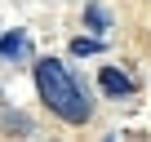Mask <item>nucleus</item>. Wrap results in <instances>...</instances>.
Masks as SVG:
<instances>
[{
	"label": "nucleus",
	"mask_w": 151,
	"mask_h": 142,
	"mask_svg": "<svg viewBox=\"0 0 151 142\" xmlns=\"http://www.w3.org/2000/svg\"><path fill=\"white\" fill-rule=\"evenodd\" d=\"M36 89H40V102L58 115V120H67V124H85L89 120V98H85V89L71 80V71L58 62V58H40L36 62Z\"/></svg>",
	"instance_id": "obj_1"
},
{
	"label": "nucleus",
	"mask_w": 151,
	"mask_h": 142,
	"mask_svg": "<svg viewBox=\"0 0 151 142\" xmlns=\"http://www.w3.org/2000/svg\"><path fill=\"white\" fill-rule=\"evenodd\" d=\"M98 85H102V93H111V98L133 93V80L124 76V71H116V67H102V71H98Z\"/></svg>",
	"instance_id": "obj_2"
},
{
	"label": "nucleus",
	"mask_w": 151,
	"mask_h": 142,
	"mask_svg": "<svg viewBox=\"0 0 151 142\" xmlns=\"http://www.w3.org/2000/svg\"><path fill=\"white\" fill-rule=\"evenodd\" d=\"M85 22H89L93 31H107V9H102V5H89V9H85Z\"/></svg>",
	"instance_id": "obj_4"
},
{
	"label": "nucleus",
	"mask_w": 151,
	"mask_h": 142,
	"mask_svg": "<svg viewBox=\"0 0 151 142\" xmlns=\"http://www.w3.org/2000/svg\"><path fill=\"white\" fill-rule=\"evenodd\" d=\"M0 53H5L9 62H22V58H31V40L22 31H9L5 40H0Z\"/></svg>",
	"instance_id": "obj_3"
},
{
	"label": "nucleus",
	"mask_w": 151,
	"mask_h": 142,
	"mask_svg": "<svg viewBox=\"0 0 151 142\" xmlns=\"http://www.w3.org/2000/svg\"><path fill=\"white\" fill-rule=\"evenodd\" d=\"M102 44L98 40H71V53H98Z\"/></svg>",
	"instance_id": "obj_5"
}]
</instances>
